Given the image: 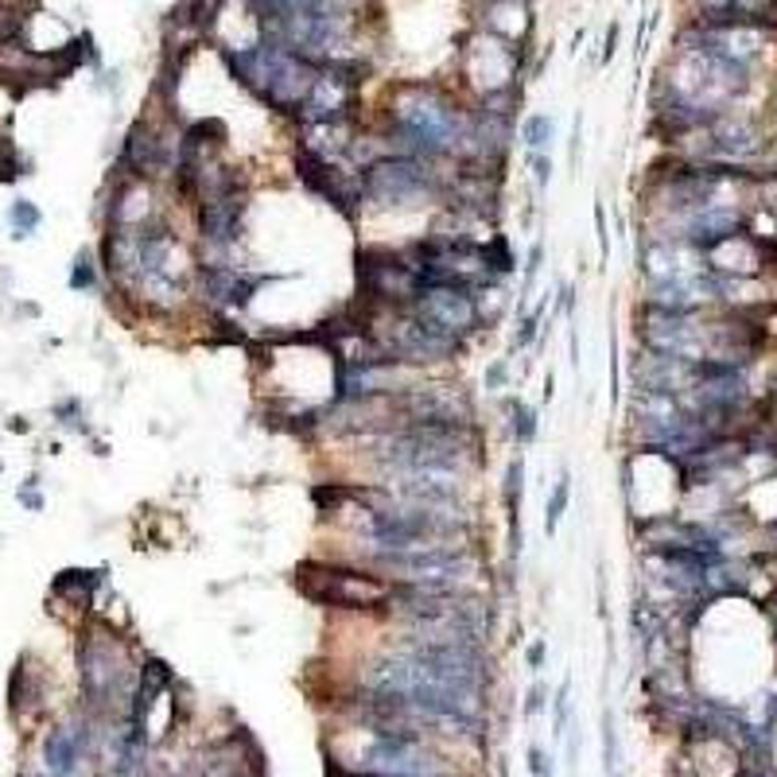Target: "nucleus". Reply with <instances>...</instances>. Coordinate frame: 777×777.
<instances>
[{"mask_svg": "<svg viewBox=\"0 0 777 777\" xmlns=\"http://www.w3.org/2000/svg\"><path fill=\"white\" fill-rule=\"evenodd\" d=\"M544 654H549V641H544V638H537V641H529V646H525V665H529V672L544 669Z\"/></svg>", "mask_w": 777, "mask_h": 777, "instance_id": "obj_23", "label": "nucleus"}, {"mask_svg": "<svg viewBox=\"0 0 777 777\" xmlns=\"http://www.w3.org/2000/svg\"><path fill=\"white\" fill-rule=\"evenodd\" d=\"M94 746V731H90V720L83 723H63L47 735L43 743V766H47L51 777H71L78 769V762L90 754Z\"/></svg>", "mask_w": 777, "mask_h": 777, "instance_id": "obj_7", "label": "nucleus"}, {"mask_svg": "<svg viewBox=\"0 0 777 777\" xmlns=\"http://www.w3.org/2000/svg\"><path fill=\"white\" fill-rule=\"evenodd\" d=\"M498 412L506 417V432H509V440H514L517 447H529V443H537V435H540L537 404L521 401L517 393H501Z\"/></svg>", "mask_w": 777, "mask_h": 777, "instance_id": "obj_9", "label": "nucleus"}, {"mask_svg": "<svg viewBox=\"0 0 777 777\" xmlns=\"http://www.w3.org/2000/svg\"><path fill=\"white\" fill-rule=\"evenodd\" d=\"M544 708H549V684H544V680H532L529 695H525V720H537Z\"/></svg>", "mask_w": 777, "mask_h": 777, "instance_id": "obj_21", "label": "nucleus"}, {"mask_svg": "<svg viewBox=\"0 0 777 777\" xmlns=\"http://www.w3.org/2000/svg\"><path fill=\"white\" fill-rule=\"evenodd\" d=\"M451 164L420 160V155L385 152L374 164L358 172L361 187V218L374 214H409V211H440L447 198Z\"/></svg>", "mask_w": 777, "mask_h": 777, "instance_id": "obj_3", "label": "nucleus"}, {"mask_svg": "<svg viewBox=\"0 0 777 777\" xmlns=\"http://www.w3.org/2000/svg\"><path fill=\"white\" fill-rule=\"evenodd\" d=\"M603 758H606V774H614L618 766V731H614V715H603Z\"/></svg>", "mask_w": 777, "mask_h": 777, "instance_id": "obj_20", "label": "nucleus"}, {"mask_svg": "<svg viewBox=\"0 0 777 777\" xmlns=\"http://www.w3.org/2000/svg\"><path fill=\"white\" fill-rule=\"evenodd\" d=\"M140 657L137 649L117 634L109 622L94 618L78 634V680H83V700L90 720L121 723L129 715L132 688H137Z\"/></svg>", "mask_w": 777, "mask_h": 777, "instance_id": "obj_2", "label": "nucleus"}, {"mask_svg": "<svg viewBox=\"0 0 777 777\" xmlns=\"http://www.w3.org/2000/svg\"><path fill=\"white\" fill-rule=\"evenodd\" d=\"M478 32L521 47V43H529V35H532L529 4H525V0H486L483 17H478Z\"/></svg>", "mask_w": 777, "mask_h": 777, "instance_id": "obj_8", "label": "nucleus"}, {"mask_svg": "<svg viewBox=\"0 0 777 777\" xmlns=\"http://www.w3.org/2000/svg\"><path fill=\"white\" fill-rule=\"evenodd\" d=\"M517 249L509 246V238L501 229H490L483 238V272L494 280V284H506L509 277H517Z\"/></svg>", "mask_w": 777, "mask_h": 777, "instance_id": "obj_11", "label": "nucleus"}, {"mask_svg": "<svg viewBox=\"0 0 777 777\" xmlns=\"http://www.w3.org/2000/svg\"><path fill=\"white\" fill-rule=\"evenodd\" d=\"M568 506H572V475H568V466H560V478L552 483L549 498H544V537H557Z\"/></svg>", "mask_w": 777, "mask_h": 777, "instance_id": "obj_12", "label": "nucleus"}, {"mask_svg": "<svg viewBox=\"0 0 777 777\" xmlns=\"http://www.w3.org/2000/svg\"><path fill=\"white\" fill-rule=\"evenodd\" d=\"M295 591L307 603L327 606V611H350V614H369L377 618L389 598V580H381L369 568H358L350 560H323L311 557L295 568Z\"/></svg>", "mask_w": 777, "mask_h": 777, "instance_id": "obj_4", "label": "nucleus"}, {"mask_svg": "<svg viewBox=\"0 0 777 777\" xmlns=\"http://www.w3.org/2000/svg\"><path fill=\"white\" fill-rule=\"evenodd\" d=\"M101 587H106V568H90V572L71 568V572H58L55 583H51V591H55L58 598H71L74 606L78 603L90 606Z\"/></svg>", "mask_w": 777, "mask_h": 777, "instance_id": "obj_10", "label": "nucleus"}, {"mask_svg": "<svg viewBox=\"0 0 777 777\" xmlns=\"http://www.w3.org/2000/svg\"><path fill=\"white\" fill-rule=\"evenodd\" d=\"M187 121H175V117H137L129 125L121 140V152H117V175H129V180H144L152 187H168L175 172V155H180V129Z\"/></svg>", "mask_w": 777, "mask_h": 777, "instance_id": "obj_6", "label": "nucleus"}, {"mask_svg": "<svg viewBox=\"0 0 777 777\" xmlns=\"http://www.w3.org/2000/svg\"><path fill=\"white\" fill-rule=\"evenodd\" d=\"M525 164L532 175V198H540L552 183V155L549 152H525Z\"/></svg>", "mask_w": 777, "mask_h": 777, "instance_id": "obj_18", "label": "nucleus"}, {"mask_svg": "<svg viewBox=\"0 0 777 777\" xmlns=\"http://www.w3.org/2000/svg\"><path fill=\"white\" fill-rule=\"evenodd\" d=\"M557 140V121L549 114H529L521 121V144L525 152H549Z\"/></svg>", "mask_w": 777, "mask_h": 777, "instance_id": "obj_13", "label": "nucleus"}, {"mask_svg": "<svg viewBox=\"0 0 777 777\" xmlns=\"http://www.w3.org/2000/svg\"><path fill=\"white\" fill-rule=\"evenodd\" d=\"M549 303H552V295H544V300L537 303V307H529V311H521L517 315V331H514V343H509V350H532L537 346V338H540V320H544V311H549Z\"/></svg>", "mask_w": 777, "mask_h": 777, "instance_id": "obj_14", "label": "nucleus"}, {"mask_svg": "<svg viewBox=\"0 0 777 777\" xmlns=\"http://www.w3.org/2000/svg\"><path fill=\"white\" fill-rule=\"evenodd\" d=\"M568 720H572V680H564V684L552 692V735L564 738Z\"/></svg>", "mask_w": 777, "mask_h": 777, "instance_id": "obj_17", "label": "nucleus"}, {"mask_svg": "<svg viewBox=\"0 0 777 777\" xmlns=\"http://www.w3.org/2000/svg\"><path fill=\"white\" fill-rule=\"evenodd\" d=\"M552 311H557L560 320H572L575 311V284H560L557 295H552Z\"/></svg>", "mask_w": 777, "mask_h": 777, "instance_id": "obj_22", "label": "nucleus"}, {"mask_svg": "<svg viewBox=\"0 0 777 777\" xmlns=\"http://www.w3.org/2000/svg\"><path fill=\"white\" fill-rule=\"evenodd\" d=\"M466 114L471 106L435 83H401L389 90V101L377 114L374 132L385 152L420 155L435 164H455L463 155Z\"/></svg>", "mask_w": 777, "mask_h": 777, "instance_id": "obj_1", "label": "nucleus"}, {"mask_svg": "<svg viewBox=\"0 0 777 777\" xmlns=\"http://www.w3.org/2000/svg\"><path fill=\"white\" fill-rule=\"evenodd\" d=\"M43 214L40 206L32 203V198H17V203L9 206V226H12V238H32L35 229H40Z\"/></svg>", "mask_w": 777, "mask_h": 777, "instance_id": "obj_16", "label": "nucleus"}, {"mask_svg": "<svg viewBox=\"0 0 777 777\" xmlns=\"http://www.w3.org/2000/svg\"><path fill=\"white\" fill-rule=\"evenodd\" d=\"M509 381H514V366H509V358L486 361V369H483V389L486 393H506Z\"/></svg>", "mask_w": 777, "mask_h": 777, "instance_id": "obj_19", "label": "nucleus"}, {"mask_svg": "<svg viewBox=\"0 0 777 777\" xmlns=\"http://www.w3.org/2000/svg\"><path fill=\"white\" fill-rule=\"evenodd\" d=\"M354 280H358V295L354 300L374 311H404L420 295L417 269L401 253V246H374V241L358 246V253H354Z\"/></svg>", "mask_w": 777, "mask_h": 777, "instance_id": "obj_5", "label": "nucleus"}, {"mask_svg": "<svg viewBox=\"0 0 777 777\" xmlns=\"http://www.w3.org/2000/svg\"><path fill=\"white\" fill-rule=\"evenodd\" d=\"M595 229H598V246H603V253L611 249V238H606V211H603V203L595 206Z\"/></svg>", "mask_w": 777, "mask_h": 777, "instance_id": "obj_24", "label": "nucleus"}, {"mask_svg": "<svg viewBox=\"0 0 777 777\" xmlns=\"http://www.w3.org/2000/svg\"><path fill=\"white\" fill-rule=\"evenodd\" d=\"M552 393H557V377H544V401H552Z\"/></svg>", "mask_w": 777, "mask_h": 777, "instance_id": "obj_25", "label": "nucleus"}, {"mask_svg": "<svg viewBox=\"0 0 777 777\" xmlns=\"http://www.w3.org/2000/svg\"><path fill=\"white\" fill-rule=\"evenodd\" d=\"M101 265L98 257L90 253V249H83V253H74V265H71V277H66V284L74 288V292H94V288H101Z\"/></svg>", "mask_w": 777, "mask_h": 777, "instance_id": "obj_15", "label": "nucleus"}]
</instances>
